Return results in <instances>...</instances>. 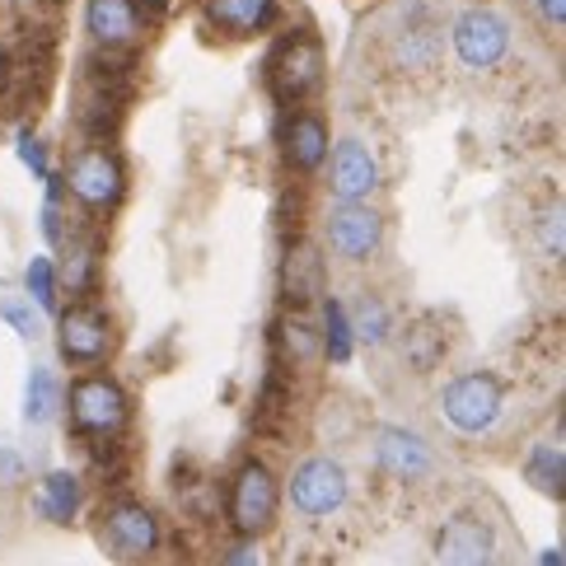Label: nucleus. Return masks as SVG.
I'll use <instances>...</instances> for the list:
<instances>
[{"label":"nucleus","instance_id":"nucleus-1","mask_svg":"<svg viewBox=\"0 0 566 566\" xmlns=\"http://www.w3.org/2000/svg\"><path fill=\"white\" fill-rule=\"evenodd\" d=\"M323 43L310 33V29H300L291 38H281V43L272 48L268 56V85L276 98H286V104H295V98H305L323 85Z\"/></svg>","mask_w":566,"mask_h":566},{"label":"nucleus","instance_id":"nucleus-19","mask_svg":"<svg viewBox=\"0 0 566 566\" xmlns=\"http://www.w3.org/2000/svg\"><path fill=\"white\" fill-rule=\"evenodd\" d=\"M80 505H85V492H80V478L56 469L43 478V488H38V511H43V520L52 524H75Z\"/></svg>","mask_w":566,"mask_h":566},{"label":"nucleus","instance_id":"nucleus-29","mask_svg":"<svg viewBox=\"0 0 566 566\" xmlns=\"http://www.w3.org/2000/svg\"><path fill=\"white\" fill-rule=\"evenodd\" d=\"M29 295L38 300V310H56V268L48 258L29 262Z\"/></svg>","mask_w":566,"mask_h":566},{"label":"nucleus","instance_id":"nucleus-5","mask_svg":"<svg viewBox=\"0 0 566 566\" xmlns=\"http://www.w3.org/2000/svg\"><path fill=\"white\" fill-rule=\"evenodd\" d=\"M230 524L244 538L268 534L276 524V478H272L268 463L249 459L244 469H239L234 488H230Z\"/></svg>","mask_w":566,"mask_h":566},{"label":"nucleus","instance_id":"nucleus-24","mask_svg":"<svg viewBox=\"0 0 566 566\" xmlns=\"http://www.w3.org/2000/svg\"><path fill=\"white\" fill-rule=\"evenodd\" d=\"M56 398H62V389H56V375L48 366H33L29 379H24V421H29V427H48L52 412H56Z\"/></svg>","mask_w":566,"mask_h":566},{"label":"nucleus","instance_id":"nucleus-32","mask_svg":"<svg viewBox=\"0 0 566 566\" xmlns=\"http://www.w3.org/2000/svg\"><path fill=\"white\" fill-rule=\"evenodd\" d=\"M29 478V463H24V454L19 450H6L0 444V492H10V488H19V482Z\"/></svg>","mask_w":566,"mask_h":566},{"label":"nucleus","instance_id":"nucleus-35","mask_svg":"<svg viewBox=\"0 0 566 566\" xmlns=\"http://www.w3.org/2000/svg\"><path fill=\"white\" fill-rule=\"evenodd\" d=\"M43 234H48V244H62V220H56V207H52V201L43 207Z\"/></svg>","mask_w":566,"mask_h":566},{"label":"nucleus","instance_id":"nucleus-38","mask_svg":"<svg viewBox=\"0 0 566 566\" xmlns=\"http://www.w3.org/2000/svg\"><path fill=\"white\" fill-rule=\"evenodd\" d=\"M146 6H169V0H146Z\"/></svg>","mask_w":566,"mask_h":566},{"label":"nucleus","instance_id":"nucleus-36","mask_svg":"<svg viewBox=\"0 0 566 566\" xmlns=\"http://www.w3.org/2000/svg\"><path fill=\"white\" fill-rule=\"evenodd\" d=\"M226 562H258V548H253V543H239V548Z\"/></svg>","mask_w":566,"mask_h":566},{"label":"nucleus","instance_id":"nucleus-8","mask_svg":"<svg viewBox=\"0 0 566 566\" xmlns=\"http://www.w3.org/2000/svg\"><path fill=\"white\" fill-rule=\"evenodd\" d=\"M66 188H71L80 201H85L90 211H108V207H117V201H123L127 174H123V165H117L108 150L90 146V150H80V155L71 159Z\"/></svg>","mask_w":566,"mask_h":566},{"label":"nucleus","instance_id":"nucleus-26","mask_svg":"<svg viewBox=\"0 0 566 566\" xmlns=\"http://www.w3.org/2000/svg\"><path fill=\"white\" fill-rule=\"evenodd\" d=\"M291 408V384L281 379V370L272 366L268 379H262V389H258V402H253V427L258 431H272L281 417H286Z\"/></svg>","mask_w":566,"mask_h":566},{"label":"nucleus","instance_id":"nucleus-11","mask_svg":"<svg viewBox=\"0 0 566 566\" xmlns=\"http://www.w3.org/2000/svg\"><path fill=\"white\" fill-rule=\"evenodd\" d=\"M436 557L450 566H488L496 557V534L488 520H478L473 511H459L440 524L436 534Z\"/></svg>","mask_w":566,"mask_h":566},{"label":"nucleus","instance_id":"nucleus-17","mask_svg":"<svg viewBox=\"0 0 566 566\" xmlns=\"http://www.w3.org/2000/svg\"><path fill=\"white\" fill-rule=\"evenodd\" d=\"M323 291V253L314 244H295L286 249V268H281V295L286 305L300 310Z\"/></svg>","mask_w":566,"mask_h":566},{"label":"nucleus","instance_id":"nucleus-20","mask_svg":"<svg viewBox=\"0 0 566 566\" xmlns=\"http://www.w3.org/2000/svg\"><path fill=\"white\" fill-rule=\"evenodd\" d=\"M398 347H402V360H408L412 375H431L444 360V333H440L436 318H417V323H408V333H402Z\"/></svg>","mask_w":566,"mask_h":566},{"label":"nucleus","instance_id":"nucleus-25","mask_svg":"<svg viewBox=\"0 0 566 566\" xmlns=\"http://www.w3.org/2000/svg\"><path fill=\"white\" fill-rule=\"evenodd\" d=\"M530 482L538 492H548L553 501H562V488H566V454L562 444H538V450L530 454Z\"/></svg>","mask_w":566,"mask_h":566},{"label":"nucleus","instance_id":"nucleus-23","mask_svg":"<svg viewBox=\"0 0 566 566\" xmlns=\"http://www.w3.org/2000/svg\"><path fill=\"white\" fill-rule=\"evenodd\" d=\"M356 347V333H352V318L342 310V300H328L323 305V333H318V352L333 360V366H347Z\"/></svg>","mask_w":566,"mask_h":566},{"label":"nucleus","instance_id":"nucleus-33","mask_svg":"<svg viewBox=\"0 0 566 566\" xmlns=\"http://www.w3.org/2000/svg\"><path fill=\"white\" fill-rule=\"evenodd\" d=\"M19 159H24V165H29L38 178H48V174H52V165H48V150L38 146L33 136H19Z\"/></svg>","mask_w":566,"mask_h":566},{"label":"nucleus","instance_id":"nucleus-37","mask_svg":"<svg viewBox=\"0 0 566 566\" xmlns=\"http://www.w3.org/2000/svg\"><path fill=\"white\" fill-rule=\"evenodd\" d=\"M6 71H10V62H6V52H0V85H6Z\"/></svg>","mask_w":566,"mask_h":566},{"label":"nucleus","instance_id":"nucleus-6","mask_svg":"<svg viewBox=\"0 0 566 566\" xmlns=\"http://www.w3.org/2000/svg\"><path fill=\"white\" fill-rule=\"evenodd\" d=\"M347 473H342V463L337 459H305L295 469V478H291V505L305 520H328V515H337L342 505H347Z\"/></svg>","mask_w":566,"mask_h":566},{"label":"nucleus","instance_id":"nucleus-15","mask_svg":"<svg viewBox=\"0 0 566 566\" xmlns=\"http://www.w3.org/2000/svg\"><path fill=\"white\" fill-rule=\"evenodd\" d=\"M85 24H90V38L98 48H132L136 43V33H140V10H136V0H90V14H85Z\"/></svg>","mask_w":566,"mask_h":566},{"label":"nucleus","instance_id":"nucleus-14","mask_svg":"<svg viewBox=\"0 0 566 566\" xmlns=\"http://www.w3.org/2000/svg\"><path fill=\"white\" fill-rule=\"evenodd\" d=\"M328 188L337 201H370L379 188V165L360 140H342L328 165Z\"/></svg>","mask_w":566,"mask_h":566},{"label":"nucleus","instance_id":"nucleus-18","mask_svg":"<svg viewBox=\"0 0 566 566\" xmlns=\"http://www.w3.org/2000/svg\"><path fill=\"white\" fill-rule=\"evenodd\" d=\"M207 19L216 29H226L234 38L268 29L276 19V0H207Z\"/></svg>","mask_w":566,"mask_h":566},{"label":"nucleus","instance_id":"nucleus-22","mask_svg":"<svg viewBox=\"0 0 566 566\" xmlns=\"http://www.w3.org/2000/svg\"><path fill=\"white\" fill-rule=\"evenodd\" d=\"M123 104H127L123 90H98V85H90V94L80 98V127H85L90 136H113L117 123H123Z\"/></svg>","mask_w":566,"mask_h":566},{"label":"nucleus","instance_id":"nucleus-12","mask_svg":"<svg viewBox=\"0 0 566 566\" xmlns=\"http://www.w3.org/2000/svg\"><path fill=\"white\" fill-rule=\"evenodd\" d=\"M113 352V328L108 318L90 310V305H75L71 314H62V356L66 366H104Z\"/></svg>","mask_w":566,"mask_h":566},{"label":"nucleus","instance_id":"nucleus-7","mask_svg":"<svg viewBox=\"0 0 566 566\" xmlns=\"http://www.w3.org/2000/svg\"><path fill=\"white\" fill-rule=\"evenodd\" d=\"M511 52V29L492 10H463L454 19V56L469 71H496Z\"/></svg>","mask_w":566,"mask_h":566},{"label":"nucleus","instance_id":"nucleus-27","mask_svg":"<svg viewBox=\"0 0 566 566\" xmlns=\"http://www.w3.org/2000/svg\"><path fill=\"white\" fill-rule=\"evenodd\" d=\"M352 333L366 342V347H379V342L394 333L389 305H384V300H375V295H360V300H356V323H352Z\"/></svg>","mask_w":566,"mask_h":566},{"label":"nucleus","instance_id":"nucleus-21","mask_svg":"<svg viewBox=\"0 0 566 566\" xmlns=\"http://www.w3.org/2000/svg\"><path fill=\"white\" fill-rule=\"evenodd\" d=\"M94 281H98V244L90 234H80L62 253V291L75 295V300H85L94 291Z\"/></svg>","mask_w":566,"mask_h":566},{"label":"nucleus","instance_id":"nucleus-2","mask_svg":"<svg viewBox=\"0 0 566 566\" xmlns=\"http://www.w3.org/2000/svg\"><path fill=\"white\" fill-rule=\"evenodd\" d=\"M501 402H505V389L492 379V375H459L444 384V394H440V412L444 421L459 431V436H482V431H492L496 427V417H501Z\"/></svg>","mask_w":566,"mask_h":566},{"label":"nucleus","instance_id":"nucleus-3","mask_svg":"<svg viewBox=\"0 0 566 566\" xmlns=\"http://www.w3.org/2000/svg\"><path fill=\"white\" fill-rule=\"evenodd\" d=\"M71 431L80 440L123 436L127 431V394H123V384H113L108 375L80 379L71 389Z\"/></svg>","mask_w":566,"mask_h":566},{"label":"nucleus","instance_id":"nucleus-13","mask_svg":"<svg viewBox=\"0 0 566 566\" xmlns=\"http://www.w3.org/2000/svg\"><path fill=\"white\" fill-rule=\"evenodd\" d=\"M375 463L379 473L402 478V482H421L436 473V450L417 431H402V427H384L375 436Z\"/></svg>","mask_w":566,"mask_h":566},{"label":"nucleus","instance_id":"nucleus-16","mask_svg":"<svg viewBox=\"0 0 566 566\" xmlns=\"http://www.w3.org/2000/svg\"><path fill=\"white\" fill-rule=\"evenodd\" d=\"M281 150H286L291 169H300V174L323 169V155H328V123L314 113H295L286 123V136H281Z\"/></svg>","mask_w":566,"mask_h":566},{"label":"nucleus","instance_id":"nucleus-30","mask_svg":"<svg viewBox=\"0 0 566 566\" xmlns=\"http://www.w3.org/2000/svg\"><path fill=\"white\" fill-rule=\"evenodd\" d=\"M0 318H6L24 342H38V333H43V318H38V310L24 305V300H0Z\"/></svg>","mask_w":566,"mask_h":566},{"label":"nucleus","instance_id":"nucleus-28","mask_svg":"<svg viewBox=\"0 0 566 566\" xmlns=\"http://www.w3.org/2000/svg\"><path fill=\"white\" fill-rule=\"evenodd\" d=\"M276 337L286 342V360H314L318 356V333L310 328L305 318H281Z\"/></svg>","mask_w":566,"mask_h":566},{"label":"nucleus","instance_id":"nucleus-10","mask_svg":"<svg viewBox=\"0 0 566 566\" xmlns=\"http://www.w3.org/2000/svg\"><path fill=\"white\" fill-rule=\"evenodd\" d=\"M328 244L337 258L347 262H370L384 244V220L366 201H342V207L328 216Z\"/></svg>","mask_w":566,"mask_h":566},{"label":"nucleus","instance_id":"nucleus-31","mask_svg":"<svg viewBox=\"0 0 566 566\" xmlns=\"http://www.w3.org/2000/svg\"><path fill=\"white\" fill-rule=\"evenodd\" d=\"M538 249L548 253L553 262L562 258V211L557 207H548V211L538 216Z\"/></svg>","mask_w":566,"mask_h":566},{"label":"nucleus","instance_id":"nucleus-4","mask_svg":"<svg viewBox=\"0 0 566 566\" xmlns=\"http://www.w3.org/2000/svg\"><path fill=\"white\" fill-rule=\"evenodd\" d=\"M398 29H394V43H389V56L398 71H427L440 62V10L431 0H402L398 6Z\"/></svg>","mask_w":566,"mask_h":566},{"label":"nucleus","instance_id":"nucleus-34","mask_svg":"<svg viewBox=\"0 0 566 566\" xmlns=\"http://www.w3.org/2000/svg\"><path fill=\"white\" fill-rule=\"evenodd\" d=\"M534 14L543 29H562L566 24V0H534Z\"/></svg>","mask_w":566,"mask_h":566},{"label":"nucleus","instance_id":"nucleus-9","mask_svg":"<svg viewBox=\"0 0 566 566\" xmlns=\"http://www.w3.org/2000/svg\"><path fill=\"white\" fill-rule=\"evenodd\" d=\"M104 543L117 562H146L159 548V524L140 501H117L104 515Z\"/></svg>","mask_w":566,"mask_h":566}]
</instances>
